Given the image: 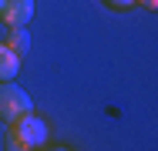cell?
Wrapping results in <instances>:
<instances>
[{
  "instance_id": "obj_1",
  "label": "cell",
  "mask_w": 158,
  "mask_h": 151,
  "mask_svg": "<svg viewBox=\"0 0 158 151\" xmlns=\"http://www.w3.org/2000/svg\"><path fill=\"white\" fill-rule=\"evenodd\" d=\"M47 134H51V128H47V121L37 118V114H24V118H17L10 124V131H7V151H37L40 145H47Z\"/></svg>"
},
{
  "instance_id": "obj_2",
  "label": "cell",
  "mask_w": 158,
  "mask_h": 151,
  "mask_svg": "<svg viewBox=\"0 0 158 151\" xmlns=\"http://www.w3.org/2000/svg\"><path fill=\"white\" fill-rule=\"evenodd\" d=\"M31 111H34V101H31V94L24 88H17L10 81L0 84V118L7 121V124H14L17 118H24Z\"/></svg>"
},
{
  "instance_id": "obj_3",
  "label": "cell",
  "mask_w": 158,
  "mask_h": 151,
  "mask_svg": "<svg viewBox=\"0 0 158 151\" xmlns=\"http://www.w3.org/2000/svg\"><path fill=\"white\" fill-rule=\"evenodd\" d=\"M34 14H37L34 0H3V7H0V17L7 27H27Z\"/></svg>"
},
{
  "instance_id": "obj_4",
  "label": "cell",
  "mask_w": 158,
  "mask_h": 151,
  "mask_svg": "<svg viewBox=\"0 0 158 151\" xmlns=\"http://www.w3.org/2000/svg\"><path fill=\"white\" fill-rule=\"evenodd\" d=\"M20 74V54H14L3 40H0V84L3 81H14Z\"/></svg>"
},
{
  "instance_id": "obj_5",
  "label": "cell",
  "mask_w": 158,
  "mask_h": 151,
  "mask_svg": "<svg viewBox=\"0 0 158 151\" xmlns=\"http://www.w3.org/2000/svg\"><path fill=\"white\" fill-rule=\"evenodd\" d=\"M7 47H10L14 54H24V51L31 47V37H27V30H24V27H10V37H7Z\"/></svg>"
},
{
  "instance_id": "obj_6",
  "label": "cell",
  "mask_w": 158,
  "mask_h": 151,
  "mask_svg": "<svg viewBox=\"0 0 158 151\" xmlns=\"http://www.w3.org/2000/svg\"><path fill=\"white\" fill-rule=\"evenodd\" d=\"M108 3H111L114 10H128V7H135L138 0H108Z\"/></svg>"
},
{
  "instance_id": "obj_7",
  "label": "cell",
  "mask_w": 158,
  "mask_h": 151,
  "mask_svg": "<svg viewBox=\"0 0 158 151\" xmlns=\"http://www.w3.org/2000/svg\"><path fill=\"white\" fill-rule=\"evenodd\" d=\"M138 3H145L148 10H155V7H158V0H138Z\"/></svg>"
},
{
  "instance_id": "obj_8",
  "label": "cell",
  "mask_w": 158,
  "mask_h": 151,
  "mask_svg": "<svg viewBox=\"0 0 158 151\" xmlns=\"http://www.w3.org/2000/svg\"><path fill=\"white\" fill-rule=\"evenodd\" d=\"M54 151H67V148H54Z\"/></svg>"
},
{
  "instance_id": "obj_9",
  "label": "cell",
  "mask_w": 158,
  "mask_h": 151,
  "mask_svg": "<svg viewBox=\"0 0 158 151\" xmlns=\"http://www.w3.org/2000/svg\"><path fill=\"white\" fill-rule=\"evenodd\" d=\"M0 7H3V0H0Z\"/></svg>"
}]
</instances>
